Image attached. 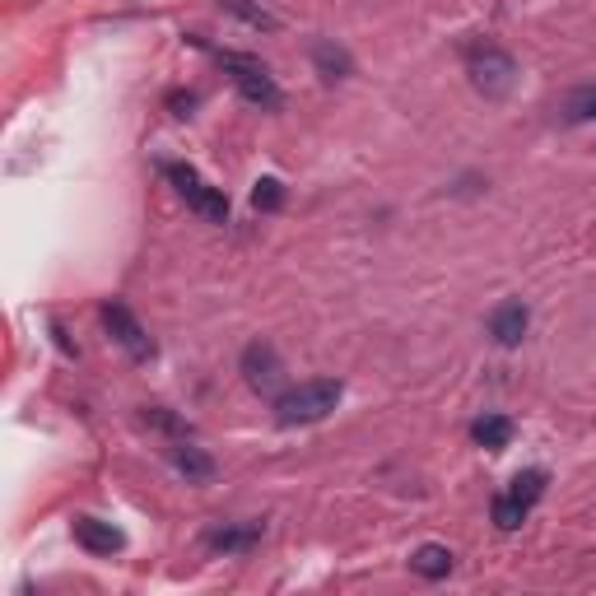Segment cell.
<instances>
[{
    "instance_id": "e0dca14e",
    "label": "cell",
    "mask_w": 596,
    "mask_h": 596,
    "mask_svg": "<svg viewBox=\"0 0 596 596\" xmlns=\"http://www.w3.org/2000/svg\"><path fill=\"white\" fill-rule=\"evenodd\" d=\"M564 112H569V122H596V84L592 89H573Z\"/></svg>"
},
{
    "instance_id": "8992f818",
    "label": "cell",
    "mask_w": 596,
    "mask_h": 596,
    "mask_svg": "<svg viewBox=\"0 0 596 596\" xmlns=\"http://www.w3.org/2000/svg\"><path fill=\"white\" fill-rule=\"evenodd\" d=\"M243 382L257 396H280L285 364H280V354H275L266 340H257V345H247V350H243Z\"/></svg>"
},
{
    "instance_id": "7c38bea8",
    "label": "cell",
    "mask_w": 596,
    "mask_h": 596,
    "mask_svg": "<svg viewBox=\"0 0 596 596\" xmlns=\"http://www.w3.org/2000/svg\"><path fill=\"white\" fill-rule=\"evenodd\" d=\"M312 66L322 70L326 80H345L354 70V61H350L345 47H336V42H317V47H312Z\"/></svg>"
},
{
    "instance_id": "2e32d148",
    "label": "cell",
    "mask_w": 596,
    "mask_h": 596,
    "mask_svg": "<svg viewBox=\"0 0 596 596\" xmlns=\"http://www.w3.org/2000/svg\"><path fill=\"white\" fill-rule=\"evenodd\" d=\"M145 424H154V429H163V434H173V438H191V424L177 420L173 410H163V406H149L145 410Z\"/></svg>"
},
{
    "instance_id": "277c9868",
    "label": "cell",
    "mask_w": 596,
    "mask_h": 596,
    "mask_svg": "<svg viewBox=\"0 0 596 596\" xmlns=\"http://www.w3.org/2000/svg\"><path fill=\"white\" fill-rule=\"evenodd\" d=\"M163 173H168V182L177 187V196H182L201 219H210V224H224V219H229V196H224L219 187H210L196 168H187V163H168Z\"/></svg>"
},
{
    "instance_id": "9c48e42d",
    "label": "cell",
    "mask_w": 596,
    "mask_h": 596,
    "mask_svg": "<svg viewBox=\"0 0 596 596\" xmlns=\"http://www.w3.org/2000/svg\"><path fill=\"white\" fill-rule=\"evenodd\" d=\"M75 541L89 550V555H117L126 545V536L112 522H103V517H75Z\"/></svg>"
},
{
    "instance_id": "5bb4252c",
    "label": "cell",
    "mask_w": 596,
    "mask_h": 596,
    "mask_svg": "<svg viewBox=\"0 0 596 596\" xmlns=\"http://www.w3.org/2000/svg\"><path fill=\"white\" fill-rule=\"evenodd\" d=\"M489 513H494V527H499V531H517L522 522H527L531 508H527L522 499H517V494H508V489H503V494H494Z\"/></svg>"
},
{
    "instance_id": "5b68a950",
    "label": "cell",
    "mask_w": 596,
    "mask_h": 596,
    "mask_svg": "<svg viewBox=\"0 0 596 596\" xmlns=\"http://www.w3.org/2000/svg\"><path fill=\"white\" fill-rule=\"evenodd\" d=\"M103 326H108V336L117 340V345H122L131 359H140V364H145V359H154V340H149V331L136 322V312L126 308V303H117V298H112V303H103Z\"/></svg>"
},
{
    "instance_id": "d6986e66",
    "label": "cell",
    "mask_w": 596,
    "mask_h": 596,
    "mask_svg": "<svg viewBox=\"0 0 596 596\" xmlns=\"http://www.w3.org/2000/svg\"><path fill=\"white\" fill-rule=\"evenodd\" d=\"M252 205H257V210H266V215H271V210H280V205H285V187H280L275 177H261V182H257V191H252Z\"/></svg>"
},
{
    "instance_id": "8fae6325",
    "label": "cell",
    "mask_w": 596,
    "mask_h": 596,
    "mask_svg": "<svg viewBox=\"0 0 596 596\" xmlns=\"http://www.w3.org/2000/svg\"><path fill=\"white\" fill-rule=\"evenodd\" d=\"M410 569L420 573V578H429V583H438V578L452 573V550H447V545H420V550L410 555Z\"/></svg>"
},
{
    "instance_id": "3957f363",
    "label": "cell",
    "mask_w": 596,
    "mask_h": 596,
    "mask_svg": "<svg viewBox=\"0 0 596 596\" xmlns=\"http://www.w3.org/2000/svg\"><path fill=\"white\" fill-rule=\"evenodd\" d=\"M215 61L233 75V84H238V94L247 98V103H257V108L275 112L280 103H285V94H280V84H275V75L266 66H261L257 56H243V52H215Z\"/></svg>"
},
{
    "instance_id": "6da1fadb",
    "label": "cell",
    "mask_w": 596,
    "mask_h": 596,
    "mask_svg": "<svg viewBox=\"0 0 596 596\" xmlns=\"http://www.w3.org/2000/svg\"><path fill=\"white\" fill-rule=\"evenodd\" d=\"M340 396H345V387H340L336 378L298 382V387L275 396V420L285 424V429H294V424H317L340 406Z\"/></svg>"
},
{
    "instance_id": "ba28073f",
    "label": "cell",
    "mask_w": 596,
    "mask_h": 596,
    "mask_svg": "<svg viewBox=\"0 0 596 596\" xmlns=\"http://www.w3.org/2000/svg\"><path fill=\"white\" fill-rule=\"evenodd\" d=\"M261 522H224V527H210L205 531V545L215 550V555H243V550H252V545L261 541Z\"/></svg>"
},
{
    "instance_id": "ac0fdd59",
    "label": "cell",
    "mask_w": 596,
    "mask_h": 596,
    "mask_svg": "<svg viewBox=\"0 0 596 596\" xmlns=\"http://www.w3.org/2000/svg\"><path fill=\"white\" fill-rule=\"evenodd\" d=\"M508 494H517V499L531 508V503L545 494V471H522V475L513 480V489H508Z\"/></svg>"
},
{
    "instance_id": "4fadbf2b",
    "label": "cell",
    "mask_w": 596,
    "mask_h": 596,
    "mask_svg": "<svg viewBox=\"0 0 596 596\" xmlns=\"http://www.w3.org/2000/svg\"><path fill=\"white\" fill-rule=\"evenodd\" d=\"M471 438L480 447H489V452H499V447L513 443V420H503V415H485V420H475Z\"/></svg>"
},
{
    "instance_id": "30bf717a",
    "label": "cell",
    "mask_w": 596,
    "mask_h": 596,
    "mask_svg": "<svg viewBox=\"0 0 596 596\" xmlns=\"http://www.w3.org/2000/svg\"><path fill=\"white\" fill-rule=\"evenodd\" d=\"M168 457H173V466L187 475L191 485H205V480H215V461L205 457L201 447H187V438H182V443H177Z\"/></svg>"
},
{
    "instance_id": "9a60e30c",
    "label": "cell",
    "mask_w": 596,
    "mask_h": 596,
    "mask_svg": "<svg viewBox=\"0 0 596 596\" xmlns=\"http://www.w3.org/2000/svg\"><path fill=\"white\" fill-rule=\"evenodd\" d=\"M224 10L238 14V19H243V24H252L257 33H275V28H280V19H275V14L257 10V5H247V0H224Z\"/></svg>"
},
{
    "instance_id": "ffe728a7",
    "label": "cell",
    "mask_w": 596,
    "mask_h": 596,
    "mask_svg": "<svg viewBox=\"0 0 596 596\" xmlns=\"http://www.w3.org/2000/svg\"><path fill=\"white\" fill-rule=\"evenodd\" d=\"M168 108H177V117H187V112L196 108V94H173L168 98Z\"/></svg>"
},
{
    "instance_id": "52a82bcc",
    "label": "cell",
    "mask_w": 596,
    "mask_h": 596,
    "mask_svg": "<svg viewBox=\"0 0 596 596\" xmlns=\"http://www.w3.org/2000/svg\"><path fill=\"white\" fill-rule=\"evenodd\" d=\"M527 326H531V312H527V303H522V298H508V303H499V308L489 312V336L499 340L503 350L522 345Z\"/></svg>"
},
{
    "instance_id": "7a4b0ae2",
    "label": "cell",
    "mask_w": 596,
    "mask_h": 596,
    "mask_svg": "<svg viewBox=\"0 0 596 596\" xmlns=\"http://www.w3.org/2000/svg\"><path fill=\"white\" fill-rule=\"evenodd\" d=\"M466 75L485 98H508L517 84V61L494 42H475L466 52Z\"/></svg>"
}]
</instances>
